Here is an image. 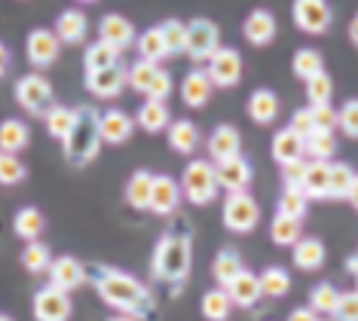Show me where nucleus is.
Here are the masks:
<instances>
[{"label":"nucleus","mask_w":358,"mask_h":321,"mask_svg":"<svg viewBox=\"0 0 358 321\" xmlns=\"http://www.w3.org/2000/svg\"><path fill=\"white\" fill-rule=\"evenodd\" d=\"M89 282L95 285L99 297L117 309L120 315H132L138 321H150L157 315V300H153L150 287L138 282L135 276L123 273L117 266H89Z\"/></svg>","instance_id":"1"},{"label":"nucleus","mask_w":358,"mask_h":321,"mask_svg":"<svg viewBox=\"0 0 358 321\" xmlns=\"http://www.w3.org/2000/svg\"><path fill=\"white\" fill-rule=\"evenodd\" d=\"M74 126H71V131L64 135L62 141V153H64V162L74 169H86L89 162L99 156L101 150V113L95 110L92 104H80L74 107Z\"/></svg>","instance_id":"2"},{"label":"nucleus","mask_w":358,"mask_h":321,"mask_svg":"<svg viewBox=\"0 0 358 321\" xmlns=\"http://www.w3.org/2000/svg\"><path fill=\"white\" fill-rule=\"evenodd\" d=\"M150 269L157 282L169 285L172 291H181L190 278V238L184 233H166L153 248Z\"/></svg>","instance_id":"3"},{"label":"nucleus","mask_w":358,"mask_h":321,"mask_svg":"<svg viewBox=\"0 0 358 321\" xmlns=\"http://www.w3.org/2000/svg\"><path fill=\"white\" fill-rule=\"evenodd\" d=\"M181 193L190 205H208L217 196V169L211 159H190L181 175Z\"/></svg>","instance_id":"4"},{"label":"nucleus","mask_w":358,"mask_h":321,"mask_svg":"<svg viewBox=\"0 0 358 321\" xmlns=\"http://www.w3.org/2000/svg\"><path fill=\"white\" fill-rule=\"evenodd\" d=\"M129 86H132L138 95L157 98V101H166V98L172 95V89H175L172 73L162 68V64L144 62V59H138L132 68H129Z\"/></svg>","instance_id":"5"},{"label":"nucleus","mask_w":358,"mask_h":321,"mask_svg":"<svg viewBox=\"0 0 358 321\" xmlns=\"http://www.w3.org/2000/svg\"><path fill=\"white\" fill-rule=\"evenodd\" d=\"M221 217H224V227L230 229V233H251L260 220V205L248 190L227 193Z\"/></svg>","instance_id":"6"},{"label":"nucleus","mask_w":358,"mask_h":321,"mask_svg":"<svg viewBox=\"0 0 358 321\" xmlns=\"http://www.w3.org/2000/svg\"><path fill=\"white\" fill-rule=\"evenodd\" d=\"M217 46H221V28L211 19L199 15V19L187 22V59L190 62L206 64L217 52Z\"/></svg>","instance_id":"7"},{"label":"nucleus","mask_w":358,"mask_h":321,"mask_svg":"<svg viewBox=\"0 0 358 321\" xmlns=\"http://www.w3.org/2000/svg\"><path fill=\"white\" fill-rule=\"evenodd\" d=\"M15 101L28 117H43L52 107V83L40 73H28L15 83Z\"/></svg>","instance_id":"8"},{"label":"nucleus","mask_w":358,"mask_h":321,"mask_svg":"<svg viewBox=\"0 0 358 321\" xmlns=\"http://www.w3.org/2000/svg\"><path fill=\"white\" fill-rule=\"evenodd\" d=\"M206 73L217 89H233L242 80V55L233 46H217V52L206 62Z\"/></svg>","instance_id":"9"},{"label":"nucleus","mask_w":358,"mask_h":321,"mask_svg":"<svg viewBox=\"0 0 358 321\" xmlns=\"http://www.w3.org/2000/svg\"><path fill=\"white\" fill-rule=\"evenodd\" d=\"M291 15H294V24L303 34H313L319 37L324 31L331 28V3L328 0H294V6H291Z\"/></svg>","instance_id":"10"},{"label":"nucleus","mask_w":358,"mask_h":321,"mask_svg":"<svg viewBox=\"0 0 358 321\" xmlns=\"http://www.w3.org/2000/svg\"><path fill=\"white\" fill-rule=\"evenodd\" d=\"M31 309H34L37 321H68L74 306H71V294L68 291H62V287H55V285H46V287H40V291L34 294Z\"/></svg>","instance_id":"11"},{"label":"nucleus","mask_w":358,"mask_h":321,"mask_svg":"<svg viewBox=\"0 0 358 321\" xmlns=\"http://www.w3.org/2000/svg\"><path fill=\"white\" fill-rule=\"evenodd\" d=\"M46 276H50V285L71 294V291H77V287H83L89 282V266L83 260L71 257V254H62V257H52Z\"/></svg>","instance_id":"12"},{"label":"nucleus","mask_w":358,"mask_h":321,"mask_svg":"<svg viewBox=\"0 0 358 321\" xmlns=\"http://www.w3.org/2000/svg\"><path fill=\"white\" fill-rule=\"evenodd\" d=\"M62 52V40L52 28H34L25 40V55L34 68H50V64L59 62Z\"/></svg>","instance_id":"13"},{"label":"nucleus","mask_w":358,"mask_h":321,"mask_svg":"<svg viewBox=\"0 0 358 321\" xmlns=\"http://www.w3.org/2000/svg\"><path fill=\"white\" fill-rule=\"evenodd\" d=\"M129 86V71L123 64H110L104 71L86 73V92L95 98H117Z\"/></svg>","instance_id":"14"},{"label":"nucleus","mask_w":358,"mask_h":321,"mask_svg":"<svg viewBox=\"0 0 358 321\" xmlns=\"http://www.w3.org/2000/svg\"><path fill=\"white\" fill-rule=\"evenodd\" d=\"M99 40H104V43L113 46L117 52H126V49L138 40V34H135V24L129 22L126 15L108 13V15H104V19L99 22Z\"/></svg>","instance_id":"15"},{"label":"nucleus","mask_w":358,"mask_h":321,"mask_svg":"<svg viewBox=\"0 0 358 321\" xmlns=\"http://www.w3.org/2000/svg\"><path fill=\"white\" fill-rule=\"evenodd\" d=\"M181 199H184V193H181V184H178L175 178H169V175H153V190H150V208H148V211L169 217V214L178 211Z\"/></svg>","instance_id":"16"},{"label":"nucleus","mask_w":358,"mask_h":321,"mask_svg":"<svg viewBox=\"0 0 358 321\" xmlns=\"http://www.w3.org/2000/svg\"><path fill=\"white\" fill-rule=\"evenodd\" d=\"M217 187L227 193H239V190H248L251 178H255V171H251V162L245 156H233V159H224L217 162Z\"/></svg>","instance_id":"17"},{"label":"nucleus","mask_w":358,"mask_h":321,"mask_svg":"<svg viewBox=\"0 0 358 321\" xmlns=\"http://www.w3.org/2000/svg\"><path fill=\"white\" fill-rule=\"evenodd\" d=\"M206 147H208V159L217 166V162L233 159V156L242 153V135H239V129H236V126L224 122V126H217V129L208 135Z\"/></svg>","instance_id":"18"},{"label":"nucleus","mask_w":358,"mask_h":321,"mask_svg":"<svg viewBox=\"0 0 358 321\" xmlns=\"http://www.w3.org/2000/svg\"><path fill=\"white\" fill-rule=\"evenodd\" d=\"M242 37L251 46H270L275 40V15L270 10H251L248 19L242 22Z\"/></svg>","instance_id":"19"},{"label":"nucleus","mask_w":358,"mask_h":321,"mask_svg":"<svg viewBox=\"0 0 358 321\" xmlns=\"http://www.w3.org/2000/svg\"><path fill=\"white\" fill-rule=\"evenodd\" d=\"M101 141L104 144H126L129 138H132V131H135V117H129V113L123 110H117V107H110V110H104L101 113Z\"/></svg>","instance_id":"20"},{"label":"nucleus","mask_w":358,"mask_h":321,"mask_svg":"<svg viewBox=\"0 0 358 321\" xmlns=\"http://www.w3.org/2000/svg\"><path fill=\"white\" fill-rule=\"evenodd\" d=\"M55 34H59L62 43L68 46H80L86 43V34H89V19L83 10H64L59 13V19H55Z\"/></svg>","instance_id":"21"},{"label":"nucleus","mask_w":358,"mask_h":321,"mask_svg":"<svg viewBox=\"0 0 358 321\" xmlns=\"http://www.w3.org/2000/svg\"><path fill=\"white\" fill-rule=\"evenodd\" d=\"M227 294H230L233 306H239V309L257 306V300L264 297V291H260V276L248 273V269H242V273L236 276L230 285H227Z\"/></svg>","instance_id":"22"},{"label":"nucleus","mask_w":358,"mask_h":321,"mask_svg":"<svg viewBox=\"0 0 358 321\" xmlns=\"http://www.w3.org/2000/svg\"><path fill=\"white\" fill-rule=\"evenodd\" d=\"M211 89H215V83H211V77L206 73V68L190 71V73H187V77L181 80V98H184L187 107H193V110H199V107L208 104Z\"/></svg>","instance_id":"23"},{"label":"nucleus","mask_w":358,"mask_h":321,"mask_svg":"<svg viewBox=\"0 0 358 321\" xmlns=\"http://www.w3.org/2000/svg\"><path fill=\"white\" fill-rule=\"evenodd\" d=\"M303 193L309 199H331V162H324V159L306 162Z\"/></svg>","instance_id":"24"},{"label":"nucleus","mask_w":358,"mask_h":321,"mask_svg":"<svg viewBox=\"0 0 358 321\" xmlns=\"http://www.w3.org/2000/svg\"><path fill=\"white\" fill-rule=\"evenodd\" d=\"M306 156V141L297 135L294 129H282L275 131L273 138V159L279 162V166H288V162H297Z\"/></svg>","instance_id":"25"},{"label":"nucleus","mask_w":358,"mask_h":321,"mask_svg":"<svg viewBox=\"0 0 358 321\" xmlns=\"http://www.w3.org/2000/svg\"><path fill=\"white\" fill-rule=\"evenodd\" d=\"M135 122H138V129H144V131H150V135H157V131L169 129V122H172V110H169L166 101L148 98V101L138 107Z\"/></svg>","instance_id":"26"},{"label":"nucleus","mask_w":358,"mask_h":321,"mask_svg":"<svg viewBox=\"0 0 358 321\" xmlns=\"http://www.w3.org/2000/svg\"><path fill=\"white\" fill-rule=\"evenodd\" d=\"M248 117L251 122H257V126H270L279 117V98H275L273 89H255L248 98Z\"/></svg>","instance_id":"27"},{"label":"nucleus","mask_w":358,"mask_h":321,"mask_svg":"<svg viewBox=\"0 0 358 321\" xmlns=\"http://www.w3.org/2000/svg\"><path fill=\"white\" fill-rule=\"evenodd\" d=\"M291 260H294L297 269H303V273H315V269L324 263V245L322 238H297V245H291Z\"/></svg>","instance_id":"28"},{"label":"nucleus","mask_w":358,"mask_h":321,"mask_svg":"<svg viewBox=\"0 0 358 321\" xmlns=\"http://www.w3.org/2000/svg\"><path fill=\"white\" fill-rule=\"evenodd\" d=\"M150 190H153V175L148 169H138L132 178L126 180V202L135 211H148L150 208Z\"/></svg>","instance_id":"29"},{"label":"nucleus","mask_w":358,"mask_h":321,"mask_svg":"<svg viewBox=\"0 0 358 321\" xmlns=\"http://www.w3.org/2000/svg\"><path fill=\"white\" fill-rule=\"evenodd\" d=\"M13 229L19 238H25V242H34V238L43 236L46 229V217L43 211L34 208V205H25V208L15 211V220H13Z\"/></svg>","instance_id":"30"},{"label":"nucleus","mask_w":358,"mask_h":321,"mask_svg":"<svg viewBox=\"0 0 358 321\" xmlns=\"http://www.w3.org/2000/svg\"><path fill=\"white\" fill-rule=\"evenodd\" d=\"M242 269H245V263H242V257H239V251H236V248L217 251L215 260H211V276H215V282L221 287L230 285L233 278L242 273Z\"/></svg>","instance_id":"31"},{"label":"nucleus","mask_w":358,"mask_h":321,"mask_svg":"<svg viewBox=\"0 0 358 321\" xmlns=\"http://www.w3.org/2000/svg\"><path fill=\"white\" fill-rule=\"evenodd\" d=\"M169 144H172V150L181 153V156L196 153V147H199V129L193 126L190 120H175L172 126H169Z\"/></svg>","instance_id":"32"},{"label":"nucleus","mask_w":358,"mask_h":321,"mask_svg":"<svg viewBox=\"0 0 358 321\" xmlns=\"http://www.w3.org/2000/svg\"><path fill=\"white\" fill-rule=\"evenodd\" d=\"M199 309H202V318L206 321H227L230 318V309H233V300H230V294H227V287L217 285V287H211V291H206Z\"/></svg>","instance_id":"33"},{"label":"nucleus","mask_w":358,"mask_h":321,"mask_svg":"<svg viewBox=\"0 0 358 321\" xmlns=\"http://www.w3.org/2000/svg\"><path fill=\"white\" fill-rule=\"evenodd\" d=\"M31 141V131L22 120H3L0 122V150L3 153H22Z\"/></svg>","instance_id":"34"},{"label":"nucleus","mask_w":358,"mask_h":321,"mask_svg":"<svg viewBox=\"0 0 358 321\" xmlns=\"http://www.w3.org/2000/svg\"><path fill=\"white\" fill-rule=\"evenodd\" d=\"M303 220H294V217H288V214H279L275 211V217H273V224H270V238H273V245H279V248H291V245H297V238L303 236Z\"/></svg>","instance_id":"35"},{"label":"nucleus","mask_w":358,"mask_h":321,"mask_svg":"<svg viewBox=\"0 0 358 321\" xmlns=\"http://www.w3.org/2000/svg\"><path fill=\"white\" fill-rule=\"evenodd\" d=\"M135 46H138V59H144V62L159 64L162 59H169V49H166V40H162V34H159V24L157 28H148L144 34H138Z\"/></svg>","instance_id":"36"},{"label":"nucleus","mask_w":358,"mask_h":321,"mask_svg":"<svg viewBox=\"0 0 358 321\" xmlns=\"http://www.w3.org/2000/svg\"><path fill=\"white\" fill-rule=\"evenodd\" d=\"M120 55H123V52H117L113 46H108L104 40H99V43H89V46H86V52H83V68H86V73L104 71V68H110V64H120Z\"/></svg>","instance_id":"37"},{"label":"nucleus","mask_w":358,"mask_h":321,"mask_svg":"<svg viewBox=\"0 0 358 321\" xmlns=\"http://www.w3.org/2000/svg\"><path fill=\"white\" fill-rule=\"evenodd\" d=\"M74 107H64V104H52L50 110L43 113V122H46V131L55 138V141H64V135L74 126Z\"/></svg>","instance_id":"38"},{"label":"nucleus","mask_w":358,"mask_h":321,"mask_svg":"<svg viewBox=\"0 0 358 321\" xmlns=\"http://www.w3.org/2000/svg\"><path fill=\"white\" fill-rule=\"evenodd\" d=\"M50 263H52V251H50V245H43L40 238H34V242H28L25 248H22V266H25L31 276L46 273Z\"/></svg>","instance_id":"39"},{"label":"nucleus","mask_w":358,"mask_h":321,"mask_svg":"<svg viewBox=\"0 0 358 321\" xmlns=\"http://www.w3.org/2000/svg\"><path fill=\"white\" fill-rule=\"evenodd\" d=\"M291 71H294V77H297V80H303V83H306L309 77H315L319 71H324L322 52H319V49H309V46L297 49L294 59H291Z\"/></svg>","instance_id":"40"},{"label":"nucleus","mask_w":358,"mask_h":321,"mask_svg":"<svg viewBox=\"0 0 358 321\" xmlns=\"http://www.w3.org/2000/svg\"><path fill=\"white\" fill-rule=\"evenodd\" d=\"M159 34H162V40H166L169 59H172V55H187V22L166 19L159 24Z\"/></svg>","instance_id":"41"},{"label":"nucleus","mask_w":358,"mask_h":321,"mask_svg":"<svg viewBox=\"0 0 358 321\" xmlns=\"http://www.w3.org/2000/svg\"><path fill=\"white\" fill-rule=\"evenodd\" d=\"M260 291H264V297H285V294L291 291V276H288V269H282V266H266L264 273H260Z\"/></svg>","instance_id":"42"},{"label":"nucleus","mask_w":358,"mask_h":321,"mask_svg":"<svg viewBox=\"0 0 358 321\" xmlns=\"http://www.w3.org/2000/svg\"><path fill=\"white\" fill-rule=\"evenodd\" d=\"M334 153H337V138H334V131L315 129L313 135L306 138V156H309V159H324V162H331Z\"/></svg>","instance_id":"43"},{"label":"nucleus","mask_w":358,"mask_h":321,"mask_svg":"<svg viewBox=\"0 0 358 321\" xmlns=\"http://www.w3.org/2000/svg\"><path fill=\"white\" fill-rule=\"evenodd\" d=\"M337 303H340V291L331 282H322L309 291V306L319 312V315H334Z\"/></svg>","instance_id":"44"},{"label":"nucleus","mask_w":358,"mask_h":321,"mask_svg":"<svg viewBox=\"0 0 358 321\" xmlns=\"http://www.w3.org/2000/svg\"><path fill=\"white\" fill-rule=\"evenodd\" d=\"M355 180V169L349 162H331V199H346Z\"/></svg>","instance_id":"45"},{"label":"nucleus","mask_w":358,"mask_h":321,"mask_svg":"<svg viewBox=\"0 0 358 321\" xmlns=\"http://www.w3.org/2000/svg\"><path fill=\"white\" fill-rule=\"evenodd\" d=\"M306 208H309V196L303 190H288V187H285V193L279 196V214H288V217H294V220H303Z\"/></svg>","instance_id":"46"},{"label":"nucleus","mask_w":358,"mask_h":321,"mask_svg":"<svg viewBox=\"0 0 358 321\" xmlns=\"http://www.w3.org/2000/svg\"><path fill=\"white\" fill-rule=\"evenodd\" d=\"M331 95H334V80L324 71H319L315 77L306 80V98H309V104H328Z\"/></svg>","instance_id":"47"},{"label":"nucleus","mask_w":358,"mask_h":321,"mask_svg":"<svg viewBox=\"0 0 358 321\" xmlns=\"http://www.w3.org/2000/svg\"><path fill=\"white\" fill-rule=\"evenodd\" d=\"M25 166H22V159L15 153H3L0 156V184L3 187H15L25 180Z\"/></svg>","instance_id":"48"},{"label":"nucleus","mask_w":358,"mask_h":321,"mask_svg":"<svg viewBox=\"0 0 358 321\" xmlns=\"http://www.w3.org/2000/svg\"><path fill=\"white\" fill-rule=\"evenodd\" d=\"M337 129L343 131L346 138H355L358 141V98H349L337 110Z\"/></svg>","instance_id":"49"},{"label":"nucleus","mask_w":358,"mask_h":321,"mask_svg":"<svg viewBox=\"0 0 358 321\" xmlns=\"http://www.w3.org/2000/svg\"><path fill=\"white\" fill-rule=\"evenodd\" d=\"M334 321H358V291L340 294V303L334 309Z\"/></svg>","instance_id":"50"},{"label":"nucleus","mask_w":358,"mask_h":321,"mask_svg":"<svg viewBox=\"0 0 358 321\" xmlns=\"http://www.w3.org/2000/svg\"><path fill=\"white\" fill-rule=\"evenodd\" d=\"M309 113H313V122L315 129H324V131H334L337 129V110L328 104H309Z\"/></svg>","instance_id":"51"},{"label":"nucleus","mask_w":358,"mask_h":321,"mask_svg":"<svg viewBox=\"0 0 358 321\" xmlns=\"http://www.w3.org/2000/svg\"><path fill=\"white\" fill-rule=\"evenodd\" d=\"M303 175H306V162L303 159L282 166V184L288 187V190H303Z\"/></svg>","instance_id":"52"},{"label":"nucleus","mask_w":358,"mask_h":321,"mask_svg":"<svg viewBox=\"0 0 358 321\" xmlns=\"http://www.w3.org/2000/svg\"><path fill=\"white\" fill-rule=\"evenodd\" d=\"M288 129H294L297 135L303 138V141H306L309 135H313V131H315V122H313V113H309V107H303V110H294V117H291V126H288Z\"/></svg>","instance_id":"53"},{"label":"nucleus","mask_w":358,"mask_h":321,"mask_svg":"<svg viewBox=\"0 0 358 321\" xmlns=\"http://www.w3.org/2000/svg\"><path fill=\"white\" fill-rule=\"evenodd\" d=\"M288 321H319V312H315L313 306H300V309L291 312Z\"/></svg>","instance_id":"54"},{"label":"nucleus","mask_w":358,"mask_h":321,"mask_svg":"<svg viewBox=\"0 0 358 321\" xmlns=\"http://www.w3.org/2000/svg\"><path fill=\"white\" fill-rule=\"evenodd\" d=\"M6 71H10V49L0 43V77H3Z\"/></svg>","instance_id":"55"},{"label":"nucleus","mask_w":358,"mask_h":321,"mask_svg":"<svg viewBox=\"0 0 358 321\" xmlns=\"http://www.w3.org/2000/svg\"><path fill=\"white\" fill-rule=\"evenodd\" d=\"M346 199H349V205H352V208L358 211V175H355V180H352V187H349Z\"/></svg>","instance_id":"56"},{"label":"nucleus","mask_w":358,"mask_h":321,"mask_svg":"<svg viewBox=\"0 0 358 321\" xmlns=\"http://www.w3.org/2000/svg\"><path fill=\"white\" fill-rule=\"evenodd\" d=\"M349 40H352V46L358 49V13L352 15V22H349Z\"/></svg>","instance_id":"57"},{"label":"nucleus","mask_w":358,"mask_h":321,"mask_svg":"<svg viewBox=\"0 0 358 321\" xmlns=\"http://www.w3.org/2000/svg\"><path fill=\"white\" fill-rule=\"evenodd\" d=\"M346 269L355 276V273H358V257H349V260H346Z\"/></svg>","instance_id":"58"},{"label":"nucleus","mask_w":358,"mask_h":321,"mask_svg":"<svg viewBox=\"0 0 358 321\" xmlns=\"http://www.w3.org/2000/svg\"><path fill=\"white\" fill-rule=\"evenodd\" d=\"M108 321H138V318H132V315H120V312H117V315L108 318Z\"/></svg>","instance_id":"59"},{"label":"nucleus","mask_w":358,"mask_h":321,"mask_svg":"<svg viewBox=\"0 0 358 321\" xmlns=\"http://www.w3.org/2000/svg\"><path fill=\"white\" fill-rule=\"evenodd\" d=\"M0 321H13V318H10V315H3V312H0Z\"/></svg>","instance_id":"60"},{"label":"nucleus","mask_w":358,"mask_h":321,"mask_svg":"<svg viewBox=\"0 0 358 321\" xmlns=\"http://www.w3.org/2000/svg\"><path fill=\"white\" fill-rule=\"evenodd\" d=\"M77 3H95V0H77Z\"/></svg>","instance_id":"61"},{"label":"nucleus","mask_w":358,"mask_h":321,"mask_svg":"<svg viewBox=\"0 0 358 321\" xmlns=\"http://www.w3.org/2000/svg\"><path fill=\"white\" fill-rule=\"evenodd\" d=\"M355 291H358V273H355Z\"/></svg>","instance_id":"62"},{"label":"nucleus","mask_w":358,"mask_h":321,"mask_svg":"<svg viewBox=\"0 0 358 321\" xmlns=\"http://www.w3.org/2000/svg\"><path fill=\"white\" fill-rule=\"evenodd\" d=\"M0 156H3V150H0Z\"/></svg>","instance_id":"63"}]
</instances>
